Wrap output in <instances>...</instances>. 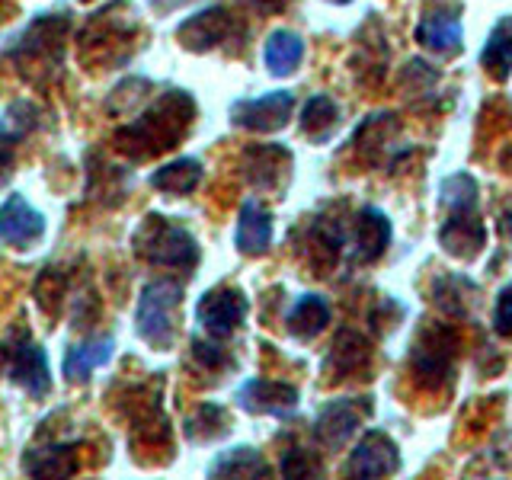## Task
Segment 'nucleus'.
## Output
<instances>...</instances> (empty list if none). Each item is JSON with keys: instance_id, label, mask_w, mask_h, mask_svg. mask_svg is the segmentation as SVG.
I'll return each mask as SVG.
<instances>
[{"instance_id": "obj_1", "label": "nucleus", "mask_w": 512, "mask_h": 480, "mask_svg": "<svg viewBox=\"0 0 512 480\" xmlns=\"http://www.w3.org/2000/svg\"><path fill=\"white\" fill-rule=\"evenodd\" d=\"M180 298H183V285L173 279H157L141 288L135 327L144 343H151L157 349L173 346V336H176L173 314L180 308Z\"/></svg>"}, {"instance_id": "obj_2", "label": "nucleus", "mask_w": 512, "mask_h": 480, "mask_svg": "<svg viewBox=\"0 0 512 480\" xmlns=\"http://www.w3.org/2000/svg\"><path fill=\"white\" fill-rule=\"evenodd\" d=\"M138 253L148 256L151 263L160 266H176V269H192L199 263V247L192 234L180 224H173L167 218H148V224L135 237Z\"/></svg>"}, {"instance_id": "obj_3", "label": "nucleus", "mask_w": 512, "mask_h": 480, "mask_svg": "<svg viewBox=\"0 0 512 480\" xmlns=\"http://www.w3.org/2000/svg\"><path fill=\"white\" fill-rule=\"evenodd\" d=\"M4 375L20 384L23 391H29L32 397H42L52 388V375H48V359L39 343H32L29 336H20V340L7 343L4 349Z\"/></svg>"}, {"instance_id": "obj_4", "label": "nucleus", "mask_w": 512, "mask_h": 480, "mask_svg": "<svg viewBox=\"0 0 512 480\" xmlns=\"http://www.w3.org/2000/svg\"><path fill=\"white\" fill-rule=\"evenodd\" d=\"M295 106V96L288 90H276L266 96H256V100H240L231 106V119L240 128H250V132H276L288 122Z\"/></svg>"}, {"instance_id": "obj_5", "label": "nucleus", "mask_w": 512, "mask_h": 480, "mask_svg": "<svg viewBox=\"0 0 512 480\" xmlns=\"http://www.w3.org/2000/svg\"><path fill=\"white\" fill-rule=\"evenodd\" d=\"M397 468H400L397 445L388 436H384V432L372 429V432H365V439L356 445V452L349 455L346 474L359 477V480H368V477H388Z\"/></svg>"}, {"instance_id": "obj_6", "label": "nucleus", "mask_w": 512, "mask_h": 480, "mask_svg": "<svg viewBox=\"0 0 512 480\" xmlns=\"http://www.w3.org/2000/svg\"><path fill=\"white\" fill-rule=\"evenodd\" d=\"M244 314H247V298L240 295L237 288H215V292H208L196 308L199 324L212 336H218V340L231 336L240 327Z\"/></svg>"}, {"instance_id": "obj_7", "label": "nucleus", "mask_w": 512, "mask_h": 480, "mask_svg": "<svg viewBox=\"0 0 512 480\" xmlns=\"http://www.w3.org/2000/svg\"><path fill=\"white\" fill-rule=\"evenodd\" d=\"M237 404L250 410V413H266V416H288L298 407V391L292 384L282 381H263V378H250L240 384L237 391Z\"/></svg>"}, {"instance_id": "obj_8", "label": "nucleus", "mask_w": 512, "mask_h": 480, "mask_svg": "<svg viewBox=\"0 0 512 480\" xmlns=\"http://www.w3.org/2000/svg\"><path fill=\"white\" fill-rule=\"evenodd\" d=\"M45 234V218L23 196H7L0 205V240L10 247H32Z\"/></svg>"}, {"instance_id": "obj_9", "label": "nucleus", "mask_w": 512, "mask_h": 480, "mask_svg": "<svg viewBox=\"0 0 512 480\" xmlns=\"http://www.w3.org/2000/svg\"><path fill=\"white\" fill-rule=\"evenodd\" d=\"M388 244H391V221L378 208H362L356 221V234H352V260L372 263Z\"/></svg>"}, {"instance_id": "obj_10", "label": "nucleus", "mask_w": 512, "mask_h": 480, "mask_svg": "<svg viewBox=\"0 0 512 480\" xmlns=\"http://www.w3.org/2000/svg\"><path fill=\"white\" fill-rule=\"evenodd\" d=\"M439 240L452 256L471 260V256H477L480 247H484V224H480L477 212H452L442 224Z\"/></svg>"}, {"instance_id": "obj_11", "label": "nucleus", "mask_w": 512, "mask_h": 480, "mask_svg": "<svg viewBox=\"0 0 512 480\" xmlns=\"http://www.w3.org/2000/svg\"><path fill=\"white\" fill-rule=\"evenodd\" d=\"M231 29V16L228 10L221 7H208L196 16H189V20L180 26V42L192 52H205V48H215L224 36H228Z\"/></svg>"}, {"instance_id": "obj_12", "label": "nucleus", "mask_w": 512, "mask_h": 480, "mask_svg": "<svg viewBox=\"0 0 512 480\" xmlns=\"http://www.w3.org/2000/svg\"><path fill=\"white\" fill-rule=\"evenodd\" d=\"M362 413H365V407H356L352 400H333V404H327L324 410H320V416H317V436H320V442L330 445V448L346 445V439L359 429Z\"/></svg>"}, {"instance_id": "obj_13", "label": "nucleus", "mask_w": 512, "mask_h": 480, "mask_svg": "<svg viewBox=\"0 0 512 480\" xmlns=\"http://www.w3.org/2000/svg\"><path fill=\"white\" fill-rule=\"evenodd\" d=\"M237 250L240 253H263L269 247V240H272V218L269 212H263L256 202H244L240 205V218H237Z\"/></svg>"}, {"instance_id": "obj_14", "label": "nucleus", "mask_w": 512, "mask_h": 480, "mask_svg": "<svg viewBox=\"0 0 512 480\" xmlns=\"http://www.w3.org/2000/svg\"><path fill=\"white\" fill-rule=\"evenodd\" d=\"M263 58H266L269 74L288 77L301 64V58H304V42H301L298 32H292V29H276L266 39Z\"/></svg>"}, {"instance_id": "obj_15", "label": "nucleus", "mask_w": 512, "mask_h": 480, "mask_svg": "<svg viewBox=\"0 0 512 480\" xmlns=\"http://www.w3.org/2000/svg\"><path fill=\"white\" fill-rule=\"evenodd\" d=\"M109 359H112V336H96V340L77 343L68 349V356H64V375L71 381H84L90 378V372L103 368Z\"/></svg>"}, {"instance_id": "obj_16", "label": "nucleus", "mask_w": 512, "mask_h": 480, "mask_svg": "<svg viewBox=\"0 0 512 480\" xmlns=\"http://www.w3.org/2000/svg\"><path fill=\"white\" fill-rule=\"evenodd\" d=\"M416 42H423L426 48H436V52H461V42H464L461 20L452 13H432L416 26Z\"/></svg>"}, {"instance_id": "obj_17", "label": "nucleus", "mask_w": 512, "mask_h": 480, "mask_svg": "<svg viewBox=\"0 0 512 480\" xmlns=\"http://www.w3.org/2000/svg\"><path fill=\"white\" fill-rule=\"evenodd\" d=\"M327 320H330V304L324 298L301 295L292 304V311H288V330H292V336H298V340H311V336H317L327 327Z\"/></svg>"}, {"instance_id": "obj_18", "label": "nucleus", "mask_w": 512, "mask_h": 480, "mask_svg": "<svg viewBox=\"0 0 512 480\" xmlns=\"http://www.w3.org/2000/svg\"><path fill=\"white\" fill-rule=\"evenodd\" d=\"M202 183V164L192 157H180L173 160V164L160 167L154 176H151V186H157L160 192H170V196H186Z\"/></svg>"}, {"instance_id": "obj_19", "label": "nucleus", "mask_w": 512, "mask_h": 480, "mask_svg": "<svg viewBox=\"0 0 512 480\" xmlns=\"http://www.w3.org/2000/svg\"><path fill=\"white\" fill-rule=\"evenodd\" d=\"M480 61H484V68L493 77H506L509 74V68H512V16H506V20L496 23V29L490 32V39L484 45V55H480Z\"/></svg>"}, {"instance_id": "obj_20", "label": "nucleus", "mask_w": 512, "mask_h": 480, "mask_svg": "<svg viewBox=\"0 0 512 480\" xmlns=\"http://www.w3.org/2000/svg\"><path fill=\"white\" fill-rule=\"evenodd\" d=\"M208 474L215 477H260L266 474V461L260 452H253V448H231V452H221Z\"/></svg>"}, {"instance_id": "obj_21", "label": "nucleus", "mask_w": 512, "mask_h": 480, "mask_svg": "<svg viewBox=\"0 0 512 480\" xmlns=\"http://www.w3.org/2000/svg\"><path fill=\"white\" fill-rule=\"evenodd\" d=\"M23 468L32 477H68L74 474V452L71 448H45V452L26 455Z\"/></svg>"}, {"instance_id": "obj_22", "label": "nucleus", "mask_w": 512, "mask_h": 480, "mask_svg": "<svg viewBox=\"0 0 512 480\" xmlns=\"http://www.w3.org/2000/svg\"><path fill=\"white\" fill-rule=\"evenodd\" d=\"M336 119H340V112H336V103L330 100V96H314V100H308V106H304L301 112V128L314 138H327L333 132Z\"/></svg>"}, {"instance_id": "obj_23", "label": "nucleus", "mask_w": 512, "mask_h": 480, "mask_svg": "<svg viewBox=\"0 0 512 480\" xmlns=\"http://www.w3.org/2000/svg\"><path fill=\"white\" fill-rule=\"evenodd\" d=\"M448 362H452V349H445V346H432V336L426 340V346L416 349V356H413L416 375H420L423 381L429 378V384H439V381L448 375Z\"/></svg>"}, {"instance_id": "obj_24", "label": "nucleus", "mask_w": 512, "mask_h": 480, "mask_svg": "<svg viewBox=\"0 0 512 480\" xmlns=\"http://www.w3.org/2000/svg\"><path fill=\"white\" fill-rule=\"evenodd\" d=\"M442 202L452 212H477V183L468 173H455L442 180Z\"/></svg>"}, {"instance_id": "obj_25", "label": "nucleus", "mask_w": 512, "mask_h": 480, "mask_svg": "<svg viewBox=\"0 0 512 480\" xmlns=\"http://www.w3.org/2000/svg\"><path fill=\"white\" fill-rule=\"evenodd\" d=\"M32 128V122H20L16 125V119L4 116V125H0V189L7 186V180L13 176V157H16V141H20L26 132Z\"/></svg>"}, {"instance_id": "obj_26", "label": "nucleus", "mask_w": 512, "mask_h": 480, "mask_svg": "<svg viewBox=\"0 0 512 480\" xmlns=\"http://www.w3.org/2000/svg\"><path fill=\"white\" fill-rule=\"evenodd\" d=\"M493 327L496 333L512 336V282L496 295V311H493Z\"/></svg>"}, {"instance_id": "obj_27", "label": "nucleus", "mask_w": 512, "mask_h": 480, "mask_svg": "<svg viewBox=\"0 0 512 480\" xmlns=\"http://www.w3.org/2000/svg\"><path fill=\"white\" fill-rule=\"evenodd\" d=\"M282 474L285 477H311L314 474V461L304 452H288L282 458Z\"/></svg>"}, {"instance_id": "obj_28", "label": "nucleus", "mask_w": 512, "mask_h": 480, "mask_svg": "<svg viewBox=\"0 0 512 480\" xmlns=\"http://www.w3.org/2000/svg\"><path fill=\"white\" fill-rule=\"evenodd\" d=\"M192 349H196V359H202L205 365H221V362H224L221 349H218V346H212V343H196Z\"/></svg>"}, {"instance_id": "obj_29", "label": "nucleus", "mask_w": 512, "mask_h": 480, "mask_svg": "<svg viewBox=\"0 0 512 480\" xmlns=\"http://www.w3.org/2000/svg\"><path fill=\"white\" fill-rule=\"evenodd\" d=\"M506 231H509V237H512V208H509V215H506Z\"/></svg>"}, {"instance_id": "obj_30", "label": "nucleus", "mask_w": 512, "mask_h": 480, "mask_svg": "<svg viewBox=\"0 0 512 480\" xmlns=\"http://www.w3.org/2000/svg\"><path fill=\"white\" fill-rule=\"evenodd\" d=\"M330 4H349V0H330Z\"/></svg>"}]
</instances>
